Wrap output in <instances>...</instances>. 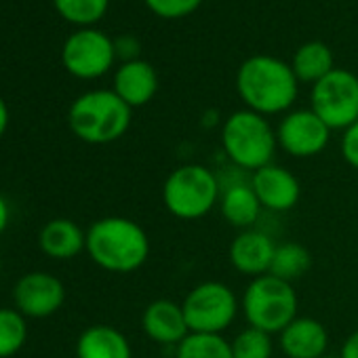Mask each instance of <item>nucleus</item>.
I'll list each match as a JSON object with an SVG mask.
<instances>
[{
  "instance_id": "6",
  "label": "nucleus",
  "mask_w": 358,
  "mask_h": 358,
  "mask_svg": "<svg viewBox=\"0 0 358 358\" xmlns=\"http://www.w3.org/2000/svg\"><path fill=\"white\" fill-rule=\"evenodd\" d=\"M297 308L299 299L293 285L272 274L251 278L241 297L247 327L262 329L270 335H278L289 322H293L299 316Z\"/></svg>"
},
{
  "instance_id": "31",
  "label": "nucleus",
  "mask_w": 358,
  "mask_h": 358,
  "mask_svg": "<svg viewBox=\"0 0 358 358\" xmlns=\"http://www.w3.org/2000/svg\"><path fill=\"white\" fill-rule=\"evenodd\" d=\"M7 127H9V108L3 99H0V137L5 135Z\"/></svg>"
},
{
  "instance_id": "23",
  "label": "nucleus",
  "mask_w": 358,
  "mask_h": 358,
  "mask_svg": "<svg viewBox=\"0 0 358 358\" xmlns=\"http://www.w3.org/2000/svg\"><path fill=\"white\" fill-rule=\"evenodd\" d=\"M28 339V324L20 310L0 308V358L17 354Z\"/></svg>"
},
{
  "instance_id": "33",
  "label": "nucleus",
  "mask_w": 358,
  "mask_h": 358,
  "mask_svg": "<svg viewBox=\"0 0 358 358\" xmlns=\"http://www.w3.org/2000/svg\"><path fill=\"white\" fill-rule=\"evenodd\" d=\"M0 268H3V264H0Z\"/></svg>"
},
{
  "instance_id": "18",
  "label": "nucleus",
  "mask_w": 358,
  "mask_h": 358,
  "mask_svg": "<svg viewBox=\"0 0 358 358\" xmlns=\"http://www.w3.org/2000/svg\"><path fill=\"white\" fill-rule=\"evenodd\" d=\"M127 335L110 324H93L85 329L76 341V358H131Z\"/></svg>"
},
{
  "instance_id": "24",
  "label": "nucleus",
  "mask_w": 358,
  "mask_h": 358,
  "mask_svg": "<svg viewBox=\"0 0 358 358\" xmlns=\"http://www.w3.org/2000/svg\"><path fill=\"white\" fill-rule=\"evenodd\" d=\"M53 5L66 22L93 26L106 15L110 0H53Z\"/></svg>"
},
{
  "instance_id": "5",
  "label": "nucleus",
  "mask_w": 358,
  "mask_h": 358,
  "mask_svg": "<svg viewBox=\"0 0 358 358\" xmlns=\"http://www.w3.org/2000/svg\"><path fill=\"white\" fill-rule=\"evenodd\" d=\"M131 114V108L114 91L97 89L74 99L68 122L80 141L103 145L120 139L129 131Z\"/></svg>"
},
{
  "instance_id": "3",
  "label": "nucleus",
  "mask_w": 358,
  "mask_h": 358,
  "mask_svg": "<svg viewBox=\"0 0 358 358\" xmlns=\"http://www.w3.org/2000/svg\"><path fill=\"white\" fill-rule=\"evenodd\" d=\"M222 188L217 173L205 164L188 162L173 169L162 184L164 209L184 222H196L220 205Z\"/></svg>"
},
{
  "instance_id": "7",
  "label": "nucleus",
  "mask_w": 358,
  "mask_h": 358,
  "mask_svg": "<svg viewBox=\"0 0 358 358\" xmlns=\"http://www.w3.org/2000/svg\"><path fill=\"white\" fill-rule=\"evenodd\" d=\"M190 333L222 335L238 316L241 301L226 282L205 280L188 291L182 301Z\"/></svg>"
},
{
  "instance_id": "11",
  "label": "nucleus",
  "mask_w": 358,
  "mask_h": 358,
  "mask_svg": "<svg viewBox=\"0 0 358 358\" xmlns=\"http://www.w3.org/2000/svg\"><path fill=\"white\" fill-rule=\"evenodd\" d=\"M251 188L259 199L264 211L285 213L291 211L301 196L299 179L282 164L270 162L251 173Z\"/></svg>"
},
{
  "instance_id": "14",
  "label": "nucleus",
  "mask_w": 358,
  "mask_h": 358,
  "mask_svg": "<svg viewBox=\"0 0 358 358\" xmlns=\"http://www.w3.org/2000/svg\"><path fill=\"white\" fill-rule=\"evenodd\" d=\"M141 329L148 339L164 348H177L190 333L182 303L173 299L150 301L141 314Z\"/></svg>"
},
{
  "instance_id": "20",
  "label": "nucleus",
  "mask_w": 358,
  "mask_h": 358,
  "mask_svg": "<svg viewBox=\"0 0 358 358\" xmlns=\"http://www.w3.org/2000/svg\"><path fill=\"white\" fill-rule=\"evenodd\" d=\"M291 70L295 74V78L299 83H308V85H316L318 80H322L329 72H333V53L331 49L320 43V41H310L303 43L293 59H291Z\"/></svg>"
},
{
  "instance_id": "28",
  "label": "nucleus",
  "mask_w": 358,
  "mask_h": 358,
  "mask_svg": "<svg viewBox=\"0 0 358 358\" xmlns=\"http://www.w3.org/2000/svg\"><path fill=\"white\" fill-rule=\"evenodd\" d=\"M114 53H116V59H120L122 64L127 62H135L139 59V53H141V45L135 36L131 34H122L114 41Z\"/></svg>"
},
{
  "instance_id": "16",
  "label": "nucleus",
  "mask_w": 358,
  "mask_h": 358,
  "mask_svg": "<svg viewBox=\"0 0 358 358\" xmlns=\"http://www.w3.org/2000/svg\"><path fill=\"white\" fill-rule=\"evenodd\" d=\"M131 110L150 103L158 91V74L156 70L143 62H127L114 74V89H112Z\"/></svg>"
},
{
  "instance_id": "9",
  "label": "nucleus",
  "mask_w": 358,
  "mask_h": 358,
  "mask_svg": "<svg viewBox=\"0 0 358 358\" xmlns=\"http://www.w3.org/2000/svg\"><path fill=\"white\" fill-rule=\"evenodd\" d=\"M116 62L114 41L99 30L83 28L76 30L62 49L64 68L83 80H93L103 76Z\"/></svg>"
},
{
  "instance_id": "21",
  "label": "nucleus",
  "mask_w": 358,
  "mask_h": 358,
  "mask_svg": "<svg viewBox=\"0 0 358 358\" xmlns=\"http://www.w3.org/2000/svg\"><path fill=\"white\" fill-rule=\"evenodd\" d=\"M310 268H312V255L303 245L280 243V245H276L268 274H272L280 280L293 282V280L301 278Z\"/></svg>"
},
{
  "instance_id": "12",
  "label": "nucleus",
  "mask_w": 358,
  "mask_h": 358,
  "mask_svg": "<svg viewBox=\"0 0 358 358\" xmlns=\"http://www.w3.org/2000/svg\"><path fill=\"white\" fill-rule=\"evenodd\" d=\"M66 299L64 282L47 272H30L15 285V306L24 316L45 318L55 314Z\"/></svg>"
},
{
  "instance_id": "29",
  "label": "nucleus",
  "mask_w": 358,
  "mask_h": 358,
  "mask_svg": "<svg viewBox=\"0 0 358 358\" xmlns=\"http://www.w3.org/2000/svg\"><path fill=\"white\" fill-rule=\"evenodd\" d=\"M339 356L341 358H358V331H354L345 337Z\"/></svg>"
},
{
  "instance_id": "10",
  "label": "nucleus",
  "mask_w": 358,
  "mask_h": 358,
  "mask_svg": "<svg viewBox=\"0 0 358 358\" xmlns=\"http://www.w3.org/2000/svg\"><path fill=\"white\" fill-rule=\"evenodd\" d=\"M276 141L293 158H312L329 145L331 129L312 110H291L276 127Z\"/></svg>"
},
{
  "instance_id": "27",
  "label": "nucleus",
  "mask_w": 358,
  "mask_h": 358,
  "mask_svg": "<svg viewBox=\"0 0 358 358\" xmlns=\"http://www.w3.org/2000/svg\"><path fill=\"white\" fill-rule=\"evenodd\" d=\"M341 156L352 169L358 171V120L350 124L341 135Z\"/></svg>"
},
{
  "instance_id": "2",
  "label": "nucleus",
  "mask_w": 358,
  "mask_h": 358,
  "mask_svg": "<svg viewBox=\"0 0 358 358\" xmlns=\"http://www.w3.org/2000/svg\"><path fill=\"white\" fill-rule=\"evenodd\" d=\"M87 253L108 272L131 274L148 262L150 238L129 217H103L87 230Z\"/></svg>"
},
{
  "instance_id": "22",
  "label": "nucleus",
  "mask_w": 358,
  "mask_h": 358,
  "mask_svg": "<svg viewBox=\"0 0 358 358\" xmlns=\"http://www.w3.org/2000/svg\"><path fill=\"white\" fill-rule=\"evenodd\" d=\"M175 358H232V345L224 335L188 333L175 348Z\"/></svg>"
},
{
  "instance_id": "1",
  "label": "nucleus",
  "mask_w": 358,
  "mask_h": 358,
  "mask_svg": "<svg viewBox=\"0 0 358 358\" xmlns=\"http://www.w3.org/2000/svg\"><path fill=\"white\" fill-rule=\"evenodd\" d=\"M236 91L247 110L268 118L291 112L299 93V80L291 64L272 55H253L236 72Z\"/></svg>"
},
{
  "instance_id": "13",
  "label": "nucleus",
  "mask_w": 358,
  "mask_h": 358,
  "mask_svg": "<svg viewBox=\"0 0 358 358\" xmlns=\"http://www.w3.org/2000/svg\"><path fill=\"white\" fill-rule=\"evenodd\" d=\"M274 251H276V243L268 232L259 228H249V230H241L234 236L228 249V259L236 272L257 278L270 272Z\"/></svg>"
},
{
  "instance_id": "25",
  "label": "nucleus",
  "mask_w": 358,
  "mask_h": 358,
  "mask_svg": "<svg viewBox=\"0 0 358 358\" xmlns=\"http://www.w3.org/2000/svg\"><path fill=\"white\" fill-rule=\"evenodd\" d=\"M232 358H272L274 356V339L270 333L247 327L232 341Z\"/></svg>"
},
{
  "instance_id": "15",
  "label": "nucleus",
  "mask_w": 358,
  "mask_h": 358,
  "mask_svg": "<svg viewBox=\"0 0 358 358\" xmlns=\"http://www.w3.org/2000/svg\"><path fill=\"white\" fill-rule=\"evenodd\" d=\"M278 345L287 358H324L329 350V333L320 320L297 316L278 333Z\"/></svg>"
},
{
  "instance_id": "19",
  "label": "nucleus",
  "mask_w": 358,
  "mask_h": 358,
  "mask_svg": "<svg viewBox=\"0 0 358 358\" xmlns=\"http://www.w3.org/2000/svg\"><path fill=\"white\" fill-rule=\"evenodd\" d=\"M38 245L53 259H72L87 249V232L66 217L51 220L38 234Z\"/></svg>"
},
{
  "instance_id": "32",
  "label": "nucleus",
  "mask_w": 358,
  "mask_h": 358,
  "mask_svg": "<svg viewBox=\"0 0 358 358\" xmlns=\"http://www.w3.org/2000/svg\"><path fill=\"white\" fill-rule=\"evenodd\" d=\"M324 358H341V356H324Z\"/></svg>"
},
{
  "instance_id": "4",
  "label": "nucleus",
  "mask_w": 358,
  "mask_h": 358,
  "mask_svg": "<svg viewBox=\"0 0 358 358\" xmlns=\"http://www.w3.org/2000/svg\"><path fill=\"white\" fill-rule=\"evenodd\" d=\"M278 148L276 129L253 110H236L222 122V150L234 166L257 171L272 162Z\"/></svg>"
},
{
  "instance_id": "30",
  "label": "nucleus",
  "mask_w": 358,
  "mask_h": 358,
  "mask_svg": "<svg viewBox=\"0 0 358 358\" xmlns=\"http://www.w3.org/2000/svg\"><path fill=\"white\" fill-rule=\"evenodd\" d=\"M9 217H11V211H9V203L0 196V234H3L9 226Z\"/></svg>"
},
{
  "instance_id": "8",
  "label": "nucleus",
  "mask_w": 358,
  "mask_h": 358,
  "mask_svg": "<svg viewBox=\"0 0 358 358\" xmlns=\"http://www.w3.org/2000/svg\"><path fill=\"white\" fill-rule=\"evenodd\" d=\"M310 110L331 129L345 131L358 120V76L335 68L312 85Z\"/></svg>"
},
{
  "instance_id": "26",
  "label": "nucleus",
  "mask_w": 358,
  "mask_h": 358,
  "mask_svg": "<svg viewBox=\"0 0 358 358\" xmlns=\"http://www.w3.org/2000/svg\"><path fill=\"white\" fill-rule=\"evenodd\" d=\"M143 3L156 17L184 20L203 5V0H143Z\"/></svg>"
},
{
  "instance_id": "17",
  "label": "nucleus",
  "mask_w": 358,
  "mask_h": 358,
  "mask_svg": "<svg viewBox=\"0 0 358 358\" xmlns=\"http://www.w3.org/2000/svg\"><path fill=\"white\" fill-rule=\"evenodd\" d=\"M220 211L222 217L236 230H249L255 228V224L262 217V203L255 196L251 182H243V184H234L230 188L222 190L220 196Z\"/></svg>"
}]
</instances>
